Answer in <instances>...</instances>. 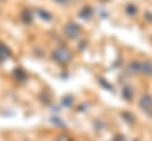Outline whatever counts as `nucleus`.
<instances>
[{"mask_svg": "<svg viewBox=\"0 0 152 141\" xmlns=\"http://www.w3.org/2000/svg\"><path fill=\"white\" fill-rule=\"evenodd\" d=\"M8 56V50L5 45L0 44V61H2L4 58H6Z\"/></svg>", "mask_w": 152, "mask_h": 141, "instance_id": "nucleus-3", "label": "nucleus"}, {"mask_svg": "<svg viewBox=\"0 0 152 141\" xmlns=\"http://www.w3.org/2000/svg\"><path fill=\"white\" fill-rule=\"evenodd\" d=\"M53 57H54L58 62L65 63V62H67V61L70 59V53H69V51H66L65 49H58L57 51H54Z\"/></svg>", "mask_w": 152, "mask_h": 141, "instance_id": "nucleus-1", "label": "nucleus"}, {"mask_svg": "<svg viewBox=\"0 0 152 141\" xmlns=\"http://www.w3.org/2000/svg\"><path fill=\"white\" fill-rule=\"evenodd\" d=\"M80 32V27L77 24H69L65 26V33L71 37V38H76Z\"/></svg>", "mask_w": 152, "mask_h": 141, "instance_id": "nucleus-2", "label": "nucleus"}, {"mask_svg": "<svg viewBox=\"0 0 152 141\" xmlns=\"http://www.w3.org/2000/svg\"><path fill=\"white\" fill-rule=\"evenodd\" d=\"M127 10L131 12V13H136V7L133 6V5H129V7H127Z\"/></svg>", "mask_w": 152, "mask_h": 141, "instance_id": "nucleus-5", "label": "nucleus"}, {"mask_svg": "<svg viewBox=\"0 0 152 141\" xmlns=\"http://www.w3.org/2000/svg\"><path fill=\"white\" fill-rule=\"evenodd\" d=\"M39 13L42 14V16H41L42 18H45V19H50V14H48V13H46V12H44V11H41V10H39Z\"/></svg>", "mask_w": 152, "mask_h": 141, "instance_id": "nucleus-4", "label": "nucleus"}, {"mask_svg": "<svg viewBox=\"0 0 152 141\" xmlns=\"http://www.w3.org/2000/svg\"><path fill=\"white\" fill-rule=\"evenodd\" d=\"M54 1H57L58 4H66L69 0H54Z\"/></svg>", "mask_w": 152, "mask_h": 141, "instance_id": "nucleus-6", "label": "nucleus"}]
</instances>
